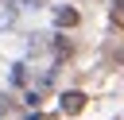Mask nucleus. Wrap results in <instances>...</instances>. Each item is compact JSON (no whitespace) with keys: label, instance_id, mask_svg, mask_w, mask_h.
<instances>
[{"label":"nucleus","instance_id":"f257e3e1","mask_svg":"<svg viewBox=\"0 0 124 120\" xmlns=\"http://www.w3.org/2000/svg\"><path fill=\"white\" fill-rule=\"evenodd\" d=\"M62 108H66V112H81V108H85V93H66V97H62Z\"/></svg>","mask_w":124,"mask_h":120},{"label":"nucleus","instance_id":"f03ea898","mask_svg":"<svg viewBox=\"0 0 124 120\" xmlns=\"http://www.w3.org/2000/svg\"><path fill=\"white\" fill-rule=\"evenodd\" d=\"M78 19H81V15H78V12H74V8H62V12H58V15H54V23H58V27H74V23H78Z\"/></svg>","mask_w":124,"mask_h":120},{"label":"nucleus","instance_id":"7ed1b4c3","mask_svg":"<svg viewBox=\"0 0 124 120\" xmlns=\"http://www.w3.org/2000/svg\"><path fill=\"white\" fill-rule=\"evenodd\" d=\"M112 23H116V27H124V0H116V4H112Z\"/></svg>","mask_w":124,"mask_h":120}]
</instances>
